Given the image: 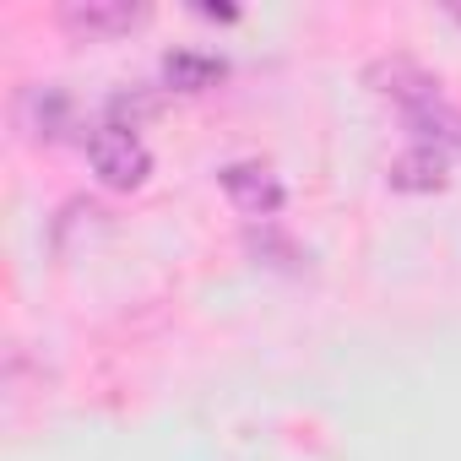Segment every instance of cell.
Returning a JSON list of instances; mask_svg holds the SVG:
<instances>
[{
    "label": "cell",
    "mask_w": 461,
    "mask_h": 461,
    "mask_svg": "<svg viewBox=\"0 0 461 461\" xmlns=\"http://www.w3.org/2000/svg\"><path fill=\"white\" fill-rule=\"evenodd\" d=\"M87 158H93L98 179H104V185H114V190L141 185V179H147V168H152L147 141H141L131 125H114V120H104V125L87 136Z\"/></svg>",
    "instance_id": "obj_1"
},
{
    "label": "cell",
    "mask_w": 461,
    "mask_h": 461,
    "mask_svg": "<svg viewBox=\"0 0 461 461\" xmlns=\"http://www.w3.org/2000/svg\"><path fill=\"white\" fill-rule=\"evenodd\" d=\"M369 82H375V93H385L391 104H402V109H407V120L439 104V82H434L423 66L402 60V55H391V60H375V66H369Z\"/></svg>",
    "instance_id": "obj_2"
},
{
    "label": "cell",
    "mask_w": 461,
    "mask_h": 461,
    "mask_svg": "<svg viewBox=\"0 0 461 461\" xmlns=\"http://www.w3.org/2000/svg\"><path fill=\"white\" fill-rule=\"evenodd\" d=\"M222 190L245 217H272L283 206V179L267 163H228L222 168Z\"/></svg>",
    "instance_id": "obj_3"
},
{
    "label": "cell",
    "mask_w": 461,
    "mask_h": 461,
    "mask_svg": "<svg viewBox=\"0 0 461 461\" xmlns=\"http://www.w3.org/2000/svg\"><path fill=\"white\" fill-rule=\"evenodd\" d=\"M60 23L87 39H109V33H125L131 23H141V6L136 0H66Z\"/></svg>",
    "instance_id": "obj_4"
},
{
    "label": "cell",
    "mask_w": 461,
    "mask_h": 461,
    "mask_svg": "<svg viewBox=\"0 0 461 461\" xmlns=\"http://www.w3.org/2000/svg\"><path fill=\"white\" fill-rule=\"evenodd\" d=\"M450 174V152L434 141H418L391 158V190H439Z\"/></svg>",
    "instance_id": "obj_5"
},
{
    "label": "cell",
    "mask_w": 461,
    "mask_h": 461,
    "mask_svg": "<svg viewBox=\"0 0 461 461\" xmlns=\"http://www.w3.org/2000/svg\"><path fill=\"white\" fill-rule=\"evenodd\" d=\"M222 60L217 55H201V50H174L168 60H163V82L168 87H179V93H201V87H212V82H222Z\"/></svg>",
    "instance_id": "obj_6"
}]
</instances>
